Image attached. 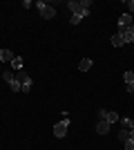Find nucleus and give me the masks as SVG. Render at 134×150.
<instances>
[{
    "label": "nucleus",
    "instance_id": "obj_19",
    "mask_svg": "<svg viewBox=\"0 0 134 150\" xmlns=\"http://www.w3.org/2000/svg\"><path fill=\"white\" fill-rule=\"evenodd\" d=\"M128 9H130L128 13H130V16H132V13H134V0H130V2H128Z\"/></svg>",
    "mask_w": 134,
    "mask_h": 150
},
{
    "label": "nucleus",
    "instance_id": "obj_1",
    "mask_svg": "<svg viewBox=\"0 0 134 150\" xmlns=\"http://www.w3.org/2000/svg\"><path fill=\"white\" fill-rule=\"evenodd\" d=\"M67 7L72 9V16H78V18H87L89 16V7L92 2L89 0H69Z\"/></svg>",
    "mask_w": 134,
    "mask_h": 150
},
{
    "label": "nucleus",
    "instance_id": "obj_20",
    "mask_svg": "<svg viewBox=\"0 0 134 150\" xmlns=\"http://www.w3.org/2000/svg\"><path fill=\"white\" fill-rule=\"evenodd\" d=\"M130 139H132V141H134V128H132V130H130Z\"/></svg>",
    "mask_w": 134,
    "mask_h": 150
},
{
    "label": "nucleus",
    "instance_id": "obj_7",
    "mask_svg": "<svg viewBox=\"0 0 134 150\" xmlns=\"http://www.w3.org/2000/svg\"><path fill=\"white\" fill-rule=\"evenodd\" d=\"M105 121L112 125V123H116V121H121V114H119V112H107V114H105Z\"/></svg>",
    "mask_w": 134,
    "mask_h": 150
},
{
    "label": "nucleus",
    "instance_id": "obj_12",
    "mask_svg": "<svg viewBox=\"0 0 134 150\" xmlns=\"http://www.w3.org/2000/svg\"><path fill=\"white\" fill-rule=\"evenodd\" d=\"M121 125H123V128H128V130H132V128H134V119L123 117V119H121Z\"/></svg>",
    "mask_w": 134,
    "mask_h": 150
},
{
    "label": "nucleus",
    "instance_id": "obj_18",
    "mask_svg": "<svg viewBox=\"0 0 134 150\" xmlns=\"http://www.w3.org/2000/svg\"><path fill=\"white\" fill-rule=\"evenodd\" d=\"M83 18H78V16H72V20H69V25H78Z\"/></svg>",
    "mask_w": 134,
    "mask_h": 150
},
{
    "label": "nucleus",
    "instance_id": "obj_13",
    "mask_svg": "<svg viewBox=\"0 0 134 150\" xmlns=\"http://www.w3.org/2000/svg\"><path fill=\"white\" fill-rule=\"evenodd\" d=\"M119 139H121V141H128V139H130V130H128V128H121V132H119Z\"/></svg>",
    "mask_w": 134,
    "mask_h": 150
},
{
    "label": "nucleus",
    "instance_id": "obj_4",
    "mask_svg": "<svg viewBox=\"0 0 134 150\" xmlns=\"http://www.w3.org/2000/svg\"><path fill=\"white\" fill-rule=\"evenodd\" d=\"M119 36L123 38V43H125V45L132 43V40H134V27L130 25V27H125V29H119Z\"/></svg>",
    "mask_w": 134,
    "mask_h": 150
},
{
    "label": "nucleus",
    "instance_id": "obj_16",
    "mask_svg": "<svg viewBox=\"0 0 134 150\" xmlns=\"http://www.w3.org/2000/svg\"><path fill=\"white\" fill-rule=\"evenodd\" d=\"M2 79H5V81H7V83H11V81H13V79H16V76H13V74H11V72H5V74H2Z\"/></svg>",
    "mask_w": 134,
    "mask_h": 150
},
{
    "label": "nucleus",
    "instance_id": "obj_21",
    "mask_svg": "<svg viewBox=\"0 0 134 150\" xmlns=\"http://www.w3.org/2000/svg\"><path fill=\"white\" fill-rule=\"evenodd\" d=\"M132 27H134V25H132Z\"/></svg>",
    "mask_w": 134,
    "mask_h": 150
},
{
    "label": "nucleus",
    "instance_id": "obj_2",
    "mask_svg": "<svg viewBox=\"0 0 134 150\" xmlns=\"http://www.w3.org/2000/svg\"><path fill=\"white\" fill-rule=\"evenodd\" d=\"M36 7H38L40 16H43L45 20H51L54 16H56V9H54L51 5H47V2H36Z\"/></svg>",
    "mask_w": 134,
    "mask_h": 150
},
{
    "label": "nucleus",
    "instance_id": "obj_11",
    "mask_svg": "<svg viewBox=\"0 0 134 150\" xmlns=\"http://www.w3.org/2000/svg\"><path fill=\"white\" fill-rule=\"evenodd\" d=\"M89 67H92V61H89V58H83V61L78 63V69H81V72H87Z\"/></svg>",
    "mask_w": 134,
    "mask_h": 150
},
{
    "label": "nucleus",
    "instance_id": "obj_5",
    "mask_svg": "<svg viewBox=\"0 0 134 150\" xmlns=\"http://www.w3.org/2000/svg\"><path fill=\"white\" fill-rule=\"evenodd\" d=\"M132 25V16L130 13H121L119 16V29H125V27Z\"/></svg>",
    "mask_w": 134,
    "mask_h": 150
},
{
    "label": "nucleus",
    "instance_id": "obj_14",
    "mask_svg": "<svg viewBox=\"0 0 134 150\" xmlns=\"http://www.w3.org/2000/svg\"><path fill=\"white\" fill-rule=\"evenodd\" d=\"M123 81H125V85L134 83V72H125V74H123Z\"/></svg>",
    "mask_w": 134,
    "mask_h": 150
},
{
    "label": "nucleus",
    "instance_id": "obj_15",
    "mask_svg": "<svg viewBox=\"0 0 134 150\" xmlns=\"http://www.w3.org/2000/svg\"><path fill=\"white\" fill-rule=\"evenodd\" d=\"M9 88H11V92H20V81H18V79H13V81L9 83Z\"/></svg>",
    "mask_w": 134,
    "mask_h": 150
},
{
    "label": "nucleus",
    "instance_id": "obj_8",
    "mask_svg": "<svg viewBox=\"0 0 134 150\" xmlns=\"http://www.w3.org/2000/svg\"><path fill=\"white\" fill-rule=\"evenodd\" d=\"M0 61L11 63V61H13V52H9V50H0Z\"/></svg>",
    "mask_w": 134,
    "mask_h": 150
},
{
    "label": "nucleus",
    "instance_id": "obj_6",
    "mask_svg": "<svg viewBox=\"0 0 134 150\" xmlns=\"http://www.w3.org/2000/svg\"><path fill=\"white\" fill-rule=\"evenodd\" d=\"M109 128H112V125H109L105 119H101V121H98V125H96V132H98V134H107Z\"/></svg>",
    "mask_w": 134,
    "mask_h": 150
},
{
    "label": "nucleus",
    "instance_id": "obj_17",
    "mask_svg": "<svg viewBox=\"0 0 134 150\" xmlns=\"http://www.w3.org/2000/svg\"><path fill=\"white\" fill-rule=\"evenodd\" d=\"M123 146H125V150H134V141H132V139H128V141H123Z\"/></svg>",
    "mask_w": 134,
    "mask_h": 150
},
{
    "label": "nucleus",
    "instance_id": "obj_3",
    "mask_svg": "<svg viewBox=\"0 0 134 150\" xmlns=\"http://www.w3.org/2000/svg\"><path fill=\"white\" fill-rule=\"evenodd\" d=\"M67 128H69V117L63 119V121H58V123L54 125V134H56L58 139H63L65 134H67Z\"/></svg>",
    "mask_w": 134,
    "mask_h": 150
},
{
    "label": "nucleus",
    "instance_id": "obj_10",
    "mask_svg": "<svg viewBox=\"0 0 134 150\" xmlns=\"http://www.w3.org/2000/svg\"><path fill=\"white\" fill-rule=\"evenodd\" d=\"M109 43L114 45V47H123V45H125V43H123V38H121V36H119V34H114V36L109 38Z\"/></svg>",
    "mask_w": 134,
    "mask_h": 150
},
{
    "label": "nucleus",
    "instance_id": "obj_9",
    "mask_svg": "<svg viewBox=\"0 0 134 150\" xmlns=\"http://www.w3.org/2000/svg\"><path fill=\"white\" fill-rule=\"evenodd\" d=\"M22 63H25V58L22 56H13V61H11V65H13V69H22Z\"/></svg>",
    "mask_w": 134,
    "mask_h": 150
}]
</instances>
